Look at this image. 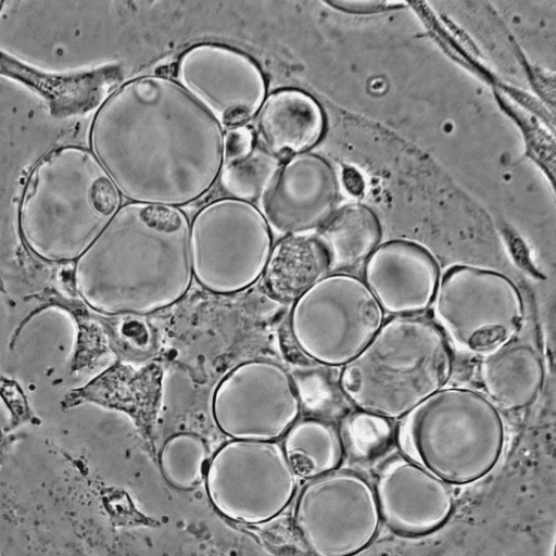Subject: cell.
I'll return each mask as SVG.
<instances>
[{
  "label": "cell",
  "instance_id": "1",
  "mask_svg": "<svg viewBox=\"0 0 556 556\" xmlns=\"http://www.w3.org/2000/svg\"><path fill=\"white\" fill-rule=\"evenodd\" d=\"M123 169L111 179L130 202L180 207L205 194L224 166L225 131L176 79L147 75L119 86Z\"/></svg>",
  "mask_w": 556,
  "mask_h": 556
},
{
  "label": "cell",
  "instance_id": "2",
  "mask_svg": "<svg viewBox=\"0 0 556 556\" xmlns=\"http://www.w3.org/2000/svg\"><path fill=\"white\" fill-rule=\"evenodd\" d=\"M189 235L178 207L121 205L93 240L104 245V262L90 306L110 316H144L180 301L193 281Z\"/></svg>",
  "mask_w": 556,
  "mask_h": 556
},
{
  "label": "cell",
  "instance_id": "3",
  "mask_svg": "<svg viewBox=\"0 0 556 556\" xmlns=\"http://www.w3.org/2000/svg\"><path fill=\"white\" fill-rule=\"evenodd\" d=\"M453 370L452 345L433 319L393 316L341 367L338 381L359 412L391 421L445 388Z\"/></svg>",
  "mask_w": 556,
  "mask_h": 556
},
{
  "label": "cell",
  "instance_id": "4",
  "mask_svg": "<svg viewBox=\"0 0 556 556\" xmlns=\"http://www.w3.org/2000/svg\"><path fill=\"white\" fill-rule=\"evenodd\" d=\"M396 439L403 455L448 484L466 485L500 463L506 425L483 392L448 387L401 419Z\"/></svg>",
  "mask_w": 556,
  "mask_h": 556
},
{
  "label": "cell",
  "instance_id": "5",
  "mask_svg": "<svg viewBox=\"0 0 556 556\" xmlns=\"http://www.w3.org/2000/svg\"><path fill=\"white\" fill-rule=\"evenodd\" d=\"M258 206L233 198L212 201L190 223L193 280L215 294H232L263 277L274 248Z\"/></svg>",
  "mask_w": 556,
  "mask_h": 556
},
{
  "label": "cell",
  "instance_id": "6",
  "mask_svg": "<svg viewBox=\"0 0 556 556\" xmlns=\"http://www.w3.org/2000/svg\"><path fill=\"white\" fill-rule=\"evenodd\" d=\"M384 323V312L366 283L352 274L329 273L293 302L289 327L311 361L342 367L369 343Z\"/></svg>",
  "mask_w": 556,
  "mask_h": 556
},
{
  "label": "cell",
  "instance_id": "7",
  "mask_svg": "<svg viewBox=\"0 0 556 556\" xmlns=\"http://www.w3.org/2000/svg\"><path fill=\"white\" fill-rule=\"evenodd\" d=\"M431 307L433 321L451 344L481 355L516 339L526 317L523 298L511 278L466 264L441 276Z\"/></svg>",
  "mask_w": 556,
  "mask_h": 556
},
{
  "label": "cell",
  "instance_id": "8",
  "mask_svg": "<svg viewBox=\"0 0 556 556\" xmlns=\"http://www.w3.org/2000/svg\"><path fill=\"white\" fill-rule=\"evenodd\" d=\"M293 518L308 556H355L375 541L382 523L372 483L349 469L306 480Z\"/></svg>",
  "mask_w": 556,
  "mask_h": 556
},
{
  "label": "cell",
  "instance_id": "9",
  "mask_svg": "<svg viewBox=\"0 0 556 556\" xmlns=\"http://www.w3.org/2000/svg\"><path fill=\"white\" fill-rule=\"evenodd\" d=\"M212 416L230 439L279 441L300 418L302 399L288 369L257 358L227 372L212 396Z\"/></svg>",
  "mask_w": 556,
  "mask_h": 556
},
{
  "label": "cell",
  "instance_id": "10",
  "mask_svg": "<svg viewBox=\"0 0 556 556\" xmlns=\"http://www.w3.org/2000/svg\"><path fill=\"white\" fill-rule=\"evenodd\" d=\"M176 78L223 128L244 126L266 98V79L257 63L224 45L186 50L177 62Z\"/></svg>",
  "mask_w": 556,
  "mask_h": 556
},
{
  "label": "cell",
  "instance_id": "11",
  "mask_svg": "<svg viewBox=\"0 0 556 556\" xmlns=\"http://www.w3.org/2000/svg\"><path fill=\"white\" fill-rule=\"evenodd\" d=\"M338 180L321 156L302 152L281 160L260 200L273 233L313 235L337 211Z\"/></svg>",
  "mask_w": 556,
  "mask_h": 556
},
{
  "label": "cell",
  "instance_id": "12",
  "mask_svg": "<svg viewBox=\"0 0 556 556\" xmlns=\"http://www.w3.org/2000/svg\"><path fill=\"white\" fill-rule=\"evenodd\" d=\"M372 486L381 521L402 536L429 534L444 526L454 510L451 484L402 453L380 465Z\"/></svg>",
  "mask_w": 556,
  "mask_h": 556
},
{
  "label": "cell",
  "instance_id": "13",
  "mask_svg": "<svg viewBox=\"0 0 556 556\" xmlns=\"http://www.w3.org/2000/svg\"><path fill=\"white\" fill-rule=\"evenodd\" d=\"M441 279L439 263L407 240L379 244L364 263L363 280L384 313L418 316L431 307Z\"/></svg>",
  "mask_w": 556,
  "mask_h": 556
},
{
  "label": "cell",
  "instance_id": "14",
  "mask_svg": "<svg viewBox=\"0 0 556 556\" xmlns=\"http://www.w3.org/2000/svg\"><path fill=\"white\" fill-rule=\"evenodd\" d=\"M0 75L35 91L43 99L51 115L59 118L100 109L119 88L124 77L122 68L115 64L66 74L47 73L1 50Z\"/></svg>",
  "mask_w": 556,
  "mask_h": 556
},
{
  "label": "cell",
  "instance_id": "15",
  "mask_svg": "<svg viewBox=\"0 0 556 556\" xmlns=\"http://www.w3.org/2000/svg\"><path fill=\"white\" fill-rule=\"evenodd\" d=\"M257 143L283 160L307 152L321 138L325 116L318 103L307 93L279 89L266 96L255 115Z\"/></svg>",
  "mask_w": 556,
  "mask_h": 556
},
{
  "label": "cell",
  "instance_id": "16",
  "mask_svg": "<svg viewBox=\"0 0 556 556\" xmlns=\"http://www.w3.org/2000/svg\"><path fill=\"white\" fill-rule=\"evenodd\" d=\"M478 376L483 393L498 409L515 412L539 397L545 368L535 346L514 339L482 355Z\"/></svg>",
  "mask_w": 556,
  "mask_h": 556
},
{
  "label": "cell",
  "instance_id": "17",
  "mask_svg": "<svg viewBox=\"0 0 556 556\" xmlns=\"http://www.w3.org/2000/svg\"><path fill=\"white\" fill-rule=\"evenodd\" d=\"M329 273V260L317 235L288 236L274 244L263 279L275 300L293 302Z\"/></svg>",
  "mask_w": 556,
  "mask_h": 556
},
{
  "label": "cell",
  "instance_id": "18",
  "mask_svg": "<svg viewBox=\"0 0 556 556\" xmlns=\"http://www.w3.org/2000/svg\"><path fill=\"white\" fill-rule=\"evenodd\" d=\"M279 443L294 479L309 480L337 470L345 454L342 430L321 417H300Z\"/></svg>",
  "mask_w": 556,
  "mask_h": 556
},
{
  "label": "cell",
  "instance_id": "19",
  "mask_svg": "<svg viewBox=\"0 0 556 556\" xmlns=\"http://www.w3.org/2000/svg\"><path fill=\"white\" fill-rule=\"evenodd\" d=\"M381 236L376 214L362 204L337 210L317 235L327 253L330 273L364 264L379 247Z\"/></svg>",
  "mask_w": 556,
  "mask_h": 556
},
{
  "label": "cell",
  "instance_id": "20",
  "mask_svg": "<svg viewBox=\"0 0 556 556\" xmlns=\"http://www.w3.org/2000/svg\"><path fill=\"white\" fill-rule=\"evenodd\" d=\"M281 160L261 144L247 154L224 162L219 178L230 198L253 203L258 202L266 185L275 174Z\"/></svg>",
  "mask_w": 556,
  "mask_h": 556
},
{
  "label": "cell",
  "instance_id": "21",
  "mask_svg": "<svg viewBox=\"0 0 556 556\" xmlns=\"http://www.w3.org/2000/svg\"><path fill=\"white\" fill-rule=\"evenodd\" d=\"M345 452L359 460L379 456L392 439L390 420L364 412L351 415L342 431Z\"/></svg>",
  "mask_w": 556,
  "mask_h": 556
},
{
  "label": "cell",
  "instance_id": "22",
  "mask_svg": "<svg viewBox=\"0 0 556 556\" xmlns=\"http://www.w3.org/2000/svg\"><path fill=\"white\" fill-rule=\"evenodd\" d=\"M0 396L11 413L14 426L25 422L31 416L27 399L20 384L0 374Z\"/></svg>",
  "mask_w": 556,
  "mask_h": 556
},
{
  "label": "cell",
  "instance_id": "23",
  "mask_svg": "<svg viewBox=\"0 0 556 556\" xmlns=\"http://www.w3.org/2000/svg\"><path fill=\"white\" fill-rule=\"evenodd\" d=\"M255 143V134L252 129L245 126L228 129L224 137L225 162L249 153Z\"/></svg>",
  "mask_w": 556,
  "mask_h": 556
},
{
  "label": "cell",
  "instance_id": "24",
  "mask_svg": "<svg viewBox=\"0 0 556 556\" xmlns=\"http://www.w3.org/2000/svg\"><path fill=\"white\" fill-rule=\"evenodd\" d=\"M327 3L337 8L338 10L352 13L376 12L388 9L390 5H397L396 3H388L381 1H330Z\"/></svg>",
  "mask_w": 556,
  "mask_h": 556
},
{
  "label": "cell",
  "instance_id": "25",
  "mask_svg": "<svg viewBox=\"0 0 556 556\" xmlns=\"http://www.w3.org/2000/svg\"><path fill=\"white\" fill-rule=\"evenodd\" d=\"M342 184L345 190L353 197H359L364 193V178L354 167H345L343 169Z\"/></svg>",
  "mask_w": 556,
  "mask_h": 556
}]
</instances>
